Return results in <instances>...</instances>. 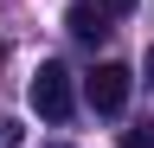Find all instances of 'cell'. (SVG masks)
<instances>
[{
  "label": "cell",
  "instance_id": "277c9868",
  "mask_svg": "<svg viewBox=\"0 0 154 148\" xmlns=\"http://www.w3.org/2000/svg\"><path fill=\"white\" fill-rule=\"evenodd\" d=\"M122 148H154V129H122Z\"/></svg>",
  "mask_w": 154,
  "mask_h": 148
},
{
  "label": "cell",
  "instance_id": "52a82bcc",
  "mask_svg": "<svg viewBox=\"0 0 154 148\" xmlns=\"http://www.w3.org/2000/svg\"><path fill=\"white\" fill-rule=\"evenodd\" d=\"M148 77H154V45H148Z\"/></svg>",
  "mask_w": 154,
  "mask_h": 148
},
{
  "label": "cell",
  "instance_id": "7a4b0ae2",
  "mask_svg": "<svg viewBox=\"0 0 154 148\" xmlns=\"http://www.w3.org/2000/svg\"><path fill=\"white\" fill-rule=\"evenodd\" d=\"M84 97H90L96 116H122L128 97H135V71L128 65H96L90 77H84Z\"/></svg>",
  "mask_w": 154,
  "mask_h": 148
},
{
  "label": "cell",
  "instance_id": "6da1fadb",
  "mask_svg": "<svg viewBox=\"0 0 154 148\" xmlns=\"http://www.w3.org/2000/svg\"><path fill=\"white\" fill-rule=\"evenodd\" d=\"M26 97H32V109H38L45 122H71V109H77V90H71V71L58 65V58H45V65L32 71V90H26Z\"/></svg>",
  "mask_w": 154,
  "mask_h": 148
},
{
  "label": "cell",
  "instance_id": "5b68a950",
  "mask_svg": "<svg viewBox=\"0 0 154 148\" xmlns=\"http://www.w3.org/2000/svg\"><path fill=\"white\" fill-rule=\"evenodd\" d=\"M19 142H26V129H19V122H0V148H19Z\"/></svg>",
  "mask_w": 154,
  "mask_h": 148
},
{
  "label": "cell",
  "instance_id": "8992f818",
  "mask_svg": "<svg viewBox=\"0 0 154 148\" xmlns=\"http://www.w3.org/2000/svg\"><path fill=\"white\" fill-rule=\"evenodd\" d=\"M96 7H103V13H128L135 0H96Z\"/></svg>",
  "mask_w": 154,
  "mask_h": 148
},
{
  "label": "cell",
  "instance_id": "3957f363",
  "mask_svg": "<svg viewBox=\"0 0 154 148\" xmlns=\"http://www.w3.org/2000/svg\"><path fill=\"white\" fill-rule=\"evenodd\" d=\"M64 32L77 45H96V39H109V13L96 7V0H77V7L64 13Z\"/></svg>",
  "mask_w": 154,
  "mask_h": 148
},
{
  "label": "cell",
  "instance_id": "ba28073f",
  "mask_svg": "<svg viewBox=\"0 0 154 148\" xmlns=\"http://www.w3.org/2000/svg\"><path fill=\"white\" fill-rule=\"evenodd\" d=\"M0 58H7V45H0Z\"/></svg>",
  "mask_w": 154,
  "mask_h": 148
}]
</instances>
